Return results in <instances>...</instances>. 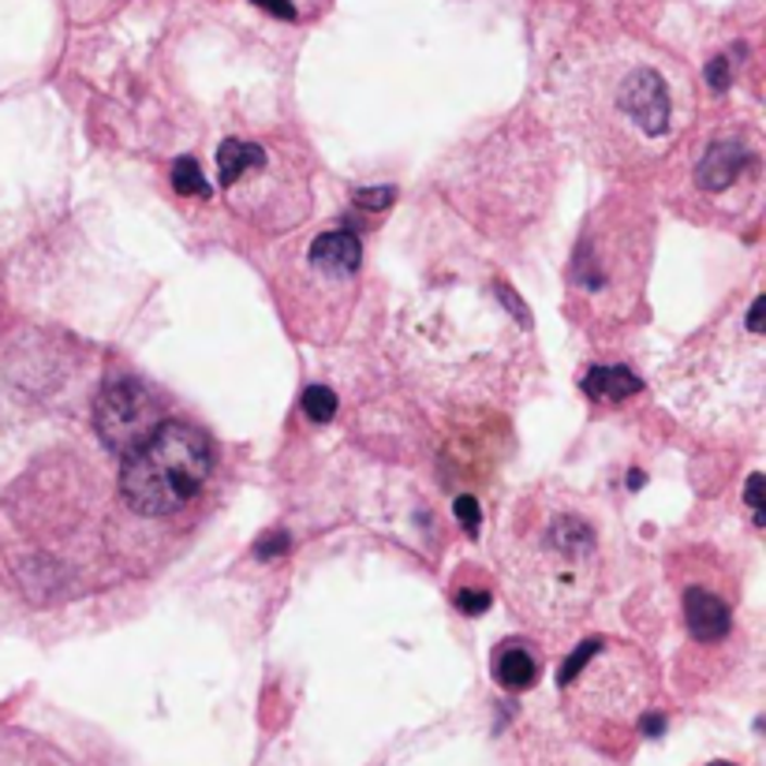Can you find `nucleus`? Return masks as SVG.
Instances as JSON below:
<instances>
[{
    "label": "nucleus",
    "mask_w": 766,
    "mask_h": 766,
    "mask_svg": "<svg viewBox=\"0 0 766 766\" xmlns=\"http://www.w3.org/2000/svg\"><path fill=\"white\" fill-rule=\"evenodd\" d=\"M681 90V67L635 41L588 46L554 72L557 106L591 150L614 161L662 150L677 127Z\"/></svg>",
    "instance_id": "f257e3e1"
},
{
    "label": "nucleus",
    "mask_w": 766,
    "mask_h": 766,
    "mask_svg": "<svg viewBox=\"0 0 766 766\" xmlns=\"http://www.w3.org/2000/svg\"><path fill=\"white\" fill-rule=\"evenodd\" d=\"M651 228L632 210L606 202L583 225L568 262V304L583 322H625L647 284Z\"/></svg>",
    "instance_id": "f03ea898"
},
{
    "label": "nucleus",
    "mask_w": 766,
    "mask_h": 766,
    "mask_svg": "<svg viewBox=\"0 0 766 766\" xmlns=\"http://www.w3.org/2000/svg\"><path fill=\"white\" fill-rule=\"evenodd\" d=\"M213 468L210 442L187 423L165 419L150 437L124 456L120 490L124 502L143 516L180 512L202 490Z\"/></svg>",
    "instance_id": "7ed1b4c3"
},
{
    "label": "nucleus",
    "mask_w": 766,
    "mask_h": 766,
    "mask_svg": "<svg viewBox=\"0 0 766 766\" xmlns=\"http://www.w3.org/2000/svg\"><path fill=\"white\" fill-rule=\"evenodd\" d=\"M595 535L572 512H557L542 523L539 539L528 542V554L520 561L523 583L531 609L546 617H572L588 606L591 583H595Z\"/></svg>",
    "instance_id": "20e7f679"
},
{
    "label": "nucleus",
    "mask_w": 766,
    "mask_h": 766,
    "mask_svg": "<svg viewBox=\"0 0 766 766\" xmlns=\"http://www.w3.org/2000/svg\"><path fill=\"white\" fill-rule=\"evenodd\" d=\"M94 423H98V434L109 449L127 456L165 423V416H161L158 397L143 382L120 378L101 390L98 404H94Z\"/></svg>",
    "instance_id": "39448f33"
},
{
    "label": "nucleus",
    "mask_w": 766,
    "mask_h": 766,
    "mask_svg": "<svg viewBox=\"0 0 766 766\" xmlns=\"http://www.w3.org/2000/svg\"><path fill=\"white\" fill-rule=\"evenodd\" d=\"M759 176V153L755 146L740 139H718L707 146V153L695 165V187L703 195H726L729 187H737L740 180Z\"/></svg>",
    "instance_id": "423d86ee"
},
{
    "label": "nucleus",
    "mask_w": 766,
    "mask_h": 766,
    "mask_svg": "<svg viewBox=\"0 0 766 766\" xmlns=\"http://www.w3.org/2000/svg\"><path fill=\"white\" fill-rule=\"evenodd\" d=\"M307 262H311L322 277L348 281L351 273L359 270V262H363V247H359V239L351 236V232L333 228V232H322V236L314 239L311 251H307Z\"/></svg>",
    "instance_id": "0eeeda50"
},
{
    "label": "nucleus",
    "mask_w": 766,
    "mask_h": 766,
    "mask_svg": "<svg viewBox=\"0 0 766 766\" xmlns=\"http://www.w3.org/2000/svg\"><path fill=\"white\" fill-rule=\"evenodd\" d=\"M684 621H688V632L695 640L711 643V640H721L733 625V614L729 606L721 602L714 591H703V588H688L684 591Z\"/></svg>",
    "instance_id": "6e6552de"
},
{
    "label": "nucleus",
    "mask_w": 766,
    "mask_h": 766,
    "mask_svg": "<svg viewBox=\"0 0 766 766\" xmlns=\"http://www.w3.org/2000/svg\"><path fill=\"white\" fill-rule=\"evenodd\" d=\"M494 677H497V684L509 688V692H523V688H531L539 677L535 654L523 647L520 640H509L494 654Z\"/></svg>",
    "instance_id": "1a4fd4ad"
},
{
    "label": "nucleus",
    "mask_w": 766,
    "mask_h": 766,
    "mask_svg": "<svg viewBox=\"0 0 766 766\" xmlns=\"http://www.w3.org/2000/svg\"><path fill=\"white\" fill-rule=\"evenodd\" d=\"M643 382L632 374L628 367H591L588 374H583V393H588L591 400H625L632 397V393H640Z\"/></svg>",
    "instance_id": "9d476101"
},
{
    "label": "nucleus",
    "mask_w": 766,
    "mask_h": 766,
    "mask_svg": "<svg viewBox=\"0 0 766 766\" xmlns=\"http://www.w3.org/2000/svg\"><path fill=\"white\" fill-rule=\"evenodd\" d=\"M262 146L258 143H247V139H228L221 143L218 150V176H221V187H232L239 176H244L247 169L255 165L258 158H262Z\"/></svg>",
    "instance_id": "9b49d317"
},
{
    "label": "nucleus",
    "mask_w": 766,
    "mask_h": 766,
    "mask_svg": "<svg viewBox=\"0 0 766 766\" xmlns=\"http://www.w3.org/2000/svg\"><path fill=\"white\" fill-rule=\"evenodd\" d=\"M172 187H176V195H184V199H210V184H206L202 169L195 158H176V165H172Z\"/></svg>",
    "instance_id": "f8f14e48"
},
{
    "label": "nucleus",
    "mask_w": 766,
    "mask_h": 766,
    "mask_svg": "<svg viewBox=\"0 0 766 766\" xmlns=\"http://www.w3.org/2000/svg\"><path fill=\"white\" fill-rule=\"evenodd\" d=\"M299 404H304V416H311L314 423H330L337 416V393L330 385H311Z\"/></svg>",
    "instance_id": "ddd939ff"
},
{
    "label": "nucleus",
    "mask_w": 766,
    "mask_h": 766,
    "mask_svg": "<svg viewBox=\"0 0 766 766\" xmlns=\"http://www.w3.org/2000/svg\"><path fill=\"white\" fill-rule=\"evenodd\" d=\"M598 651H602V643H598V640H591V643H580V647H576V654H572V658H568V666L561 669V677H557V681H561V684H572V681H576V674H580V669H588V662L595 658Z\"/></svg>",
    "instance_id": "4468645a"
},
{
    "label": "nucleus",
    "mask_w": 766,
    "mask_h": 766,
    "mask_svg": "<svg viewBox=\"0 0 766 766\" xmlns=\"http://www.w3.org/2000/svg\"><path fill=\"white\" fill-rule=\"evenodd\" d=\"M393 199H397L393 187H363V192H356V206H363V210H385Z\"/></svg>",
    "instance_id": "2eb2a0df"
},
{
    "label": "nucleus",
    "mask_w": 766,
    "mask_h": 766,
    "mask_svg": "<svg viewBox=\"0 0 766 766\" xmlns=\"http://www.w3.org/2000/svg\"><path fill=\"white\" fill-rule=\"evenodd\" d=\"M490 602H494V595L483 588H471V591H460V595H456V606H460L464 614H486Z\"/></svg>",
    "instance_id": "dca6fc26"
},
{
    "label": "nucleus",
    "mask_w": 766,
    "mask_h": 766,
    "mask_svg": "<svg viewBox=\"0 0 766 766\" xmlns=\"http://www.w3.org/2000/svg\"><path fill=\"white\" fill-rule=\"evenodd\" d=\"M284 549H288V535H284V531H270V539H262L255 546V554L262 557V561H270V557H277V554H284Z\"/></svg>",
    "instance_id": "f3484780"
},
{
    "label": "nucleus",
    "mask_w": 766,
    "mask_h": 766,
    "mask_svg": "<svg viewBox=\"0 0 766 766\" xmlns=\"http://www.w3.org/2000/svg\"><path fill=\"white\" fill-rule=\"evenodd\" d=\"M744 497H748V509L755 512V523H763V475H759V471H755V475L748 479Z\"/></svg>",
    "instance_id": "a211bd4d"
},
{
    "label": "nucleus",
    "mask_w": 766,
    "mask_h": 766,
    "mask_svg": "<svg viewBox=\"0 0 766 766\" xmlns=\"http://www.w3.org/2000/svg\"><path fill=\"white\" fill-rule=\"evenodd\" d=\"M456 520H460L464 528L475 535V531H479V505L471 502V497H460V502H456Z\"/></svg>",
    "instance_id": "6ab92c4d"
},
{
    "label": "nucleus",
    "mask_w": 766,
    "mask_h": 766,
    "mask_svg": "<svg viewBox=\"0 0 766 766\" xmlns=\"http://www.w3.org/2000/svg\"><path fill=\"white\" fill-rule=\"evenodd\" d=\"M707 83L714 86V90H726L729 86V60L726 57H714L707 64Z\"/></svg>",
    "instance_id": "aec40b11"
},
{
    "label": "nucleus",
    "mask_w": 766,
    "mask_h": 766,
    "mask_svg": "<svg viewBox=\"0 0 766 766\" xmlns=\"http://www.w3.org/2000/svg\"><path fill=\"white\" fill-rule=\"evenodd\" d=\"M763 314H766V296H755L752 311H748V333L752 337H763Z\"/></svg>",
    "instance_id": "412c9836"
},
{
    "label": "nucleus",
    "mask_w": 766,
    "mask_h": 766,
    "mask_svg": "<svg viewBox=\"0 0 766 766\" xmlns=\"http://www.w3.org/2000/svg\"><path fill=\"white\" fill-rule=\"evenodd\" d=\"M662 729H666V718H662V714H651V718H643V733H647V737H662Z\"/></svg>",
    "instance_id": "4be33fe9"
},
{
    "label": "nucleus",
    "mask_w": 766,
    "mask_h": 766,
    "mask_svg": "<svg viewBox=\"0 0 766 766\" xmlns=\"http://www.w3.org/2000/svg\"><path fill=\"white\" fill-rule=\"evenodd\" d=\"M707 766H733V763H707Z\"/></svg>",
    "instance_id": "5701e85b"
}]
</instances>
